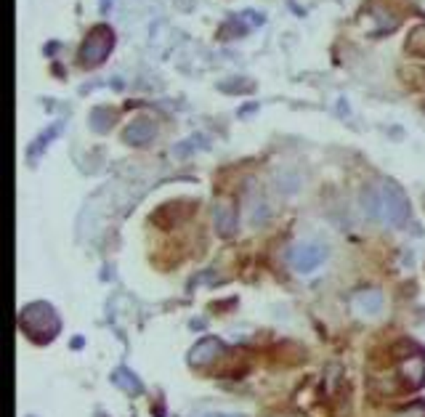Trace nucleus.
Wrapping results in <instances>:
<instances>
[{
	"label": "nucleus",
	"instance_id": "nucleus-1",
	"mask_svg": "<svg viewBox=\"0 0 425 417\" xmlns=\"http://www.w3.org/2000/svg\"><path fill=\"white\" fill-rule=\"evenodd\" d=\"M364 210L372 220L388 229H402L409 218L407 197L404 192L391 181H378L364 192Z\"/></svg>",
	"mask_w": 425,
	"mask_h": 417
},
{
	"label": "nucleus",
	"instance_id": "nucleus-8",
	"mask_svg": "<svg viewBox=\"0 0 425 417\" xmlns=\"http://www.w3.org/2000/svg\"><path fill=\"white\" fill-rule=\"evenodd\" d=\"M202 417H242V415H221V412H216V415H202Z\"/></svg>",
	"mask_w": 425,
	"mask_h": 417
},
{
	"label": "nucleus",
	"instance_id": "nucleus-6",
	"mask_svg": "<svg viewBox=\"0 0 425 417\" xmlns=\"http://www.w3.org/2000/svg\"><path fill=\"white\" fill-rule=\"evenodd\" d=\"M221 351V343L218 340H213V337H207V340H202V343H197L195 351L189 354V361L192 364H205V361H210L216 354Z\"/></svg>",
	"mask_w": 425,
	"mask_h": 417
},
{
	"label": "nucleus",
	"instance_id": "nucleus-5",
	"mask_svg": "<svg viewBox=\"0 0 425 417\" xmlns=\"http://www.w3.org/2000/svg\"><path fill=\"white\" fill-rule=\"evenodd\" d=\"M383 306H386V298L378 290H364L354 295V311L362 313V316H378L383 311Z\"/></svg>",
	"mask_w": 425,
	"mask_h": 417
},
{
	"label": "nucleus",
	"instance_id": "nucleus-4",
	"mask_svg": "<svg viewBox=\"0 0 425 417\" xmlns=\"http://www.w3.org/2000/svg\"><path fill=\"white\" fill-rule=\"evenodd\" d=\"M154 136H157V125H154L152 120H147V117L133 120V123L125 127V133H123V139H125L130 147H147V144L154 141Z\"/></svg>",
	"mask_w": 425,
	"mask_h": 417
},
{
	"label": "nucleus",
	"instance_id": "nucleus-3",
	"mask_svg": "<svg viewBox=\"0 0 425 417\" xmlns=\"http://www.w3.org/2000/svg\"><path fill=\"white\" fill-rule=\"evenodd\" d=\"M112 43H115L112 30L109 27H96L91 35L85 37V43L80 48V64L82 67H99L104 58L109 56Z\"/></svg>",
	"mask_w": 425,
	"mask_h": 417
},
{
	"label": "nucleus",
	"instance_id": "nucleus-2",
	"mask_svg": "<svg viewBox=\"0 0 425 417\" xmlns=\"http://www.w3.org/2000/svg\"><path fill=\"white\" fill-rule=\"evenodd\" d=\"M327 261V247L319 242H298L290 247L288 263L295 274H311Z\"/></svg>",
	"mask_w": 425,
	"mask_h": 417
},
{
	"label": "nucleus",
	"instance_id": "nucleus-7",
	"mask_svg": "<svg viewBox=\"0 0 425 417\" xmlns=\"http://www.w3.org/2000/svg\"><path fill=\"white\" fill-rule=\"evenodd\" d=\"M407 48H409L412 54H420V56H425V27H417V30H412Z\"/></svg>",
	"mask_w": 425,
	"mask_h": 417
}]
</instances>
